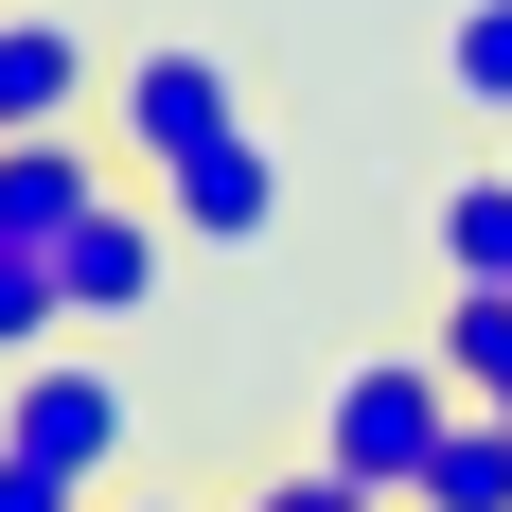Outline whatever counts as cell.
Wrapping results in <instances>:
<instances>
[{"label":"cell","mask_w":512,"mask_h":512,"mask_svg":"<svg viewBox=\"0 0 512 512\" xmlns=\"http://www.w3.org/2000/svg\"><path fill=\"white\" fill-rule=\"evenodd\" d=\"M407 512H512V407H460V424H442V460H424Z\"/></svg>","instance_id":"8"},{"label":"cell","mask_w":512,"mask_h":512,"mask_svg":"<svg viewBox=\"0 0 512 512\" xmlns=\"http://www.w3.org/2000/svg\"><path fill=\"white\" fill-rule=\"evenodd\" d=\"M442 424H460V371H442V354H371V371H336L318 460H336V477H371V495H424Z\"/></svg>","instance_id":"1"},{"label":"cell","mask_w":512,"mask_h":512,"mask_svg":"<svg viewBox=\"0 0 512 512\" xmlns=\"http://www.w3.org/2000/svg\"><path fill=\"white\" fill-rule=\"evenodd\" d=\"M0 512H89V477H53V460H0Z\"/></svg>","instance_id":"13"},{"label":"cell","mask_w":512,"mask_h":512,"mask_svg":"<svg viewBox=\"0 0 512 512\" xmlns=\"http://www.w3.org/2000/svg\"><path fill=\"white\" fill-rule=\"evenodd\" d=\"M106 195V159H89V124H18L0 142V248H71V212Z\"/></svg>","instance_id":"6"},{"label":"cell","mask_w":512,"mask_h":512,"mask_svg":"<svg viewBox=\"0 0 512 512\" xmlns=\"http://www.w3.org/2000/svg\"><path fill=\"white\" fill-rule=\"evenodd\" d=\"M424 354L460 371V407H512V283H460V301H442V336H424Z\"/></svg>","instance_id":"9"},{"label":"cell","mask_w":512,"mask_h":512,"mask_svg":"<svg viewBox=\"0 0 512 512\" xmlns=\"http://www.w3.org/2000/svg\"><path fill=\"white\" fill-rule=\"evenodd\" d=\"M124 512H177V495H124Z\"/></svg>","instance_id":"14"},{"label":"cell","mask_w":512,"mask_h":512,"mask_svg":"<svg viewBox=\"0 0 512 512\" xmlns=\"http://www.w3.org/2000/svg\"><path fill=\"white\" fill-rule=\"evenodd\" d=\"M71 354V283H53V248H0V371Z\"/></svg>","instance_id":"10"},{"label":"cell","mask_w":512,"mask_h":512,"mask_svg":"<svg viewBox=\"0 0 512 512\" xmlns=\"http://www.w3.org/2000/svg\"><path fill=\"white\" fill-rule=\"evenodd\" d=\"M71 106H89V36L71 18H0V142L18 124H71Z\"/></svg>","instance_id":"7"},{"label":"cell","mask_w":512,"mask_h":512,"mask_svg":"<svg viewBox=\"0 0 512 512\" xmlns=\"http://www.w3.org/2000/svg\"><path fill=\"white\" fill-rule=\"evenodd\" d=\"M159 212H177V248H265V230H283V159H265V124L195 142L177 177H159Z\"/></svg>","instance_id":"5"},{"label":"cell","mask_w":512,"mask_h":512,"mask_svg":"<svg viewBox=\"0 0 512 512\" xmlns=\"http://www.w3.org/2000/svg\"><path fill=\"white\" fill-rule=\"evenodd\" d=\"M106 124H124V159H142V177H177L195 142H230V124H248V89H230L195 36H142L124 71H106Z\"/></svg>","instance_id":"3"},{"label":"cell","mask_w":512,"mask_h":512,"mask_svg":"<svg viewBox=\"0 0 512 512\" xmlns=\"http://www.w3.org/2000/svg\"><path fill=\"white\" fill-rule=\"evenodd\" d=\"M124 442H142V407H124V371H89V354H36L18 389H0V460H53V477H124Z\"/></svg>","instance_id":"2"},{"label":"cell","mask_w":512,"mask_h":512,"mask_svg":"<svg viewBox=\"0 0 512 512\" xmlns=\"http://www.w3.org/2000/svg\"><path fill=\"white\" fill-rule=\"evenodd\" d=\"M442 283H512V159L442 195Z\"/></svg>","instance_id":"11"},{"label":"cell","mask_w":512,"mask_h":512,"mask_svg":"<svg viewBox=\"0 0 512 512\" xmlns=\"http://www.w3.org/2000/svg\"><path fill=\"white\" fill-rule=\"evenodd\" d=\"M159 265H177V212H159V177H142V195L106 177V195L71 212L53 283H71V318H142V301H159Z\"/></svg>","instance_id":"4"},{"label":"cell","mask_w":512,"mask_h":512,"mask_svg":"<svg viewBox=\"0 0 512 512\" xmlns=\"http://www.w3.org/2000/svg\"><path fill=\"white\" fill-rule=\"evenodd\" d=\"M442 89L477 124H512V0H460V36H442Z\"/></svg>","instance_id":"12"}]
</instances>
